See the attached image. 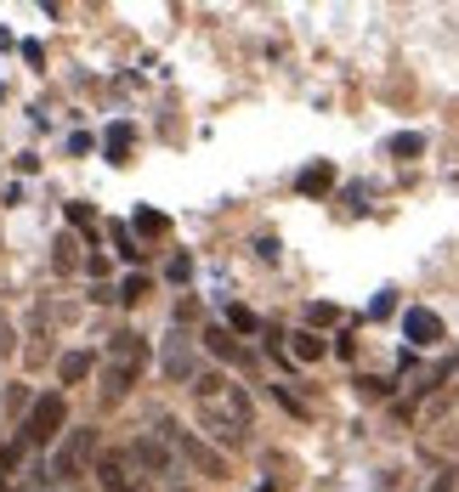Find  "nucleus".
I'll use <instances>...</instances> for the list:
<instances>
[{
  "mask_svg": "<svg viewBox=\"0 0 459 492\" xmlns=\"http://www.w3.org/2000/svg\"><path fill=\"white\" fill-rule=\"evenodd\" d=\"M193 396H199V419H204V431H211L216 441H227V447L249 441L256 408H249L244 385L221 379V374H193Z\"/></svg>",
  "mask_w": 459,
  "mask_h": 492,
  "instance_id": "f257e3e1",
  "label": "nucleus"
},
{
  "mask_svg": "<svg viewBox=\"0 0 459 492\" xmlns=\"http://www.w3.org/2000/svg\"><path fill=\"white\" fill-rule=\"evenodd\" d=\"M148 368V339L142 334H114L108 339V362H102V402H119Z\"/></svg>",
  "mask_w": 459,
  "mask_h": 492,
  "instance_id": "f03ea898",
  "label": "nucleus"
},
{
  "mask_svg": "<svg viewBox=\"0 0 459 492\" xmlns=\"http://www.w3.org/2000/svg\"><path fill=\"white\" fill-rule=\"evenodd\" d=\"M159 436H164V441H171V447H176V453H182L187 464H199V469H204V476H211V481H221V476H227V459L216 453V447H211V441H199L193 431H182V424H176V419H164V424H159Z\"/></svg>",
  "mask_w": 459,
  "mask_h": 492,
  "instance_id": "7ed1b4c3",
  "label": "nucleus"
},
{
  "mask_svg": "<svg viewBox=\"0 0 459 492\" xmlns=\"http://www.w3.org/2000/svg\"><path fill=\"white\" fill-rule=\"evenodd\" d=\"M62 419H69V402H62L57 391H46L29 408V419H23V441H52L57 431H62Z\"/></svg>",
  "mask_w": 459,
  "mask_h": 492,
  "instance_id": "20e7f679",
  "label": "nucleus"
},
{
  "mask_svg": "<svg viewBox=\"0 0 459 492\" xmlns=\"http://www.w3.org/2000/svg\"><path fill=\"white\" fill-rule=\"evenodd\" d=\"M91 453H97V431H69V441H62L57 459H52V476L57 481H74L80 469L91 464Z\"/></svg>",
  "mask_w": 459,
  "mask_h": 492,
  "instance_id": "39448f33",
  "label": "nucleus"
},
{
  "mask_svg": "<svg viewBox=\"0 0 459 492\" xmlns=\"http://www.w3.org/2000/svg\"><path fill=\"white\" fill-rule=\"evenodd\" d=\"M131 464H142L148 476H171V469H176V453H171V441H164V436L154 431V436H136Z\"/></svg>",
  "mask_w": 459,
  "mask_h": 492,
  "instance_id": "423d86ee",
  "label": "nucleus"
},
{
  "mask_svg": "<svg viewBox=\"0 0 459 492\" xmlns=\"http://www.w3.org/2000/svg\"><path fill=\"white\" fill-rule=\"evenodd\" d=\"M97 481H102V492H142L136 469H131V453H102L97 459Z\"/></svg>",
  "mask_w": 459,
  "mask_h": 492,
  "instance_id": "0eeeda50",
  "label": "nucleus"
},
{
  "mask_svg": "<svg viewBox=\"0 0 459 492\" xmlns=\"http://www.w3.org/2000/svg\"><path fill=\"white\" fill-rule=\"evenodd\" d=\"M164 379H193V339H187V334H171V339H164Z\"/></svg>",
  "mask_w": 459,
  "mask_h": 492,
  "instance_id": "6e6552de",
  "label": "nucleus"
},
{
  "mask_svg": "<svg viewBox=\"0 0 459 492\" xmlns=\"http://www.w3.org/2000/svg\"><path fill=\"white\" fill-rule=\"evenodd\" d=\"M403 334H408V346H436V339H443V323H436V311L414 306V311L403 317Z\"/></svg>",
  "mask_w": 459,
  "mask_h": 492,
  "instance_id": "1a4fd4ad",
  "label": "nucleus"
},
{
  "mask_svg": "<svg viewBox=\"0 0 459 492\" xmlns=\"http://www.w3.org/2000/svg\"><path fill=\"white\" fill-rule=\"evenodd\" d=\"M329 187H335V164H323V159H318V164H306V170H301V192H306V199H323Z\"/></svg>",
  "mask_w": 459,
  "mask_h": 492,
  "instance_id": "9d476101",
  "label": "nucleus"
},
{
  "mask_svg": "<svg viewBox=\"0 0 459 492\" xmlns=\"http://www.w3.org/2000/svg\"><path fill=\"white\" fill-rule=\"evenodd\" d=\"M91 368H97V357H91V351H62V362H57L62 385H80V379H86Z\"/></svg>",
  "mask_w": 459,
  "mask_h": 492,
  "instance_id": "9b49d317",
  "label": "nucleus"
},
{
  "mask_svg": "<svg viewBox=\"0 0 459 492\" xmlns=\"http://www.w3.org/2000/svg\"><path fill=\"white\" fill-rule=\"evenodd\" d=\"M204 346H211L221 362H244V346H239V339L227 334V329H211V334H204Z\"/></svg>",
  "mask_w": 459,
  "mask_h": 492,
  "instance_id": "f8f14e48",
  "label": "nucleus"
},
{
  "mask_svg": "<svg viewBox=\"0 0 459 492\" xmlns=\"http://www.w3.org/2000/svg\"><path fill=\"white\" fill-rule=\"evenodd\" d=\"M52 266H57V272H74V266H80V244H74V238H57Z\"/></svg>",
  "mask_w": 459,
  "mask_h": 492,
  "instance_id": "ddd939ff",
  "label": "nucleus"
},
{
  "mask_svg": "<svg viewBox=\"0 0 459 492\" xmlns=\"http://www.w3.org/2000/svg\"><path fill=\"white\" fill-rule=\"evenodd\" d=\"M289 351H295L301 362H318L323 357V339L318 334H295V339H289Z\"/></svg>",
  "mask_w": 459,
  "mask_h": 492,
  "instance_id": "4468645a",
  "label": "nucleus"
},
{
  "mask_svg": "<svg viewBox=\"0 0 459 492\" xmlns=\"http://www.w3.org/2000/svg\"><path fill=\"white\" fill-rule=\"evenodd\" d=\"M125 153H131V125H114V131H108V159L125 164Z\"/></svg>",
  "mask_w": 459,
  "mask_h": 492,
  "instance_id": "2eb2a0df",
  "label": "nucleus"
},
{
  "mask_svg": "<svg viewBox=\"0 0 459 492\" xmlns=\"http://www.w3.org/2000/svg\"><path fill=\"white\" fill-rule=\"evenodd\" d=\"M142 294H148V277H142V272H131V277L119 283V301H125V306H136Z\"/></svg>",
  "mask_w": 459,
  "mask_h": 492,
  "instance_id": "dca6fc26",
  "label": "nucleus"
},
{
  "mask_svg": "<svg viewBox=\"0 0 459 492\" xmlns=\"http://www.w3.org/2000/svg\"><path fill=\"white\" fill-rule=\"evenodd\" d=\"M136 232H142V238H159V232H164V216H159V209H136Z\"/></svg>",
  "mask_w": 459,
  "mask_h": 492,
  "instance_id": "f3484780",
  "label": "nucleus"
},
{
  "mask_svg": "<svg viewBox=\"0 0 459 492\" xmlns=\"http://www.w3.org/2000/svg\"><path fill=\"white\" fill-rule=\"evenodd\" d=\"M249 329H256V311H249V306H233V311H227V334H249Z\"/></svg>",
  "mask_w": 459,
  "mask_h": 492,
  "instance_id": "a211bd4d",
  "label": "nucleus"
},
{
  "mask_svg": "<svg viewBox=\"0 0 459 492\" xmlns=\"http://www.w3.org/2000/svg\"><path fill=\"white\" fill-rule=\"evenodd\" d=\"M420 147H426V142L408 131V136H398V142H391V153H398V159H420Z\"/></svg>",
  "mask_w": 459,
  "mask_h": 492,
  "instance_id": "6ab92c4d",
  "label": "nucleus"
},
{
  "mask_svg": "<svg viewBox=\"0 0 459 492\" xmlns=\"http://www.w3.org/2000/svg\"><path fill=\"white\" fill-rule=\"evenodd\" d=\"M114 244H119V255H125V261H142V249H136V238H131L125 227H114Z\"/></svg>",
  "mask_w": 459,
  "mask_h": 492,
  "instance_id": "aec40b11",
  "label": "nucleus"
},
{
  "mask_svg": "<svg viewBox=\"0 0 459 492\" xmlns=\"http://www.w3.org/2000/svg\"><path fill=\"white\" fill-rule=\"evenodd\" d=\"M69 221H74L80 232H91V227H97V216H91V204H69Z\"/></svg>",
  "mask_w": 459,
  "mask_h": 492,
  "instance_id": "412c9836",
  "label": "nucleus"
},
{
  "mask_svg": "<svg viewBox=\"0 0 459 492\" xmlns=\"http://www.w3.org/2000/svg\"><path fill=\"white\" fill-rule=\"evenodd\" d=\"M12 346H17V329H12V317L0 311V357H12Z\"/></svg>",
  "mask_w": 459,
  "mask_h": 492,
  "instance_id": "4be33fe9",
  "label": "nucleus"
},
{
  "mask_svg": "<svg viewBox=\"0 0 459 492\" xmlns=\"http://www.w3.org/2000/svg\"><path fill=\"white\" fill-rule=\"evenodd\" d=\"M187 272H193V261H187V255H176V261H171V277H176V283H187Z\"/></svg>",
  "mask_w": 459,
  "mask_h": 492,
  "instance_id": "5701e85b",
  "label": "nucleus"
},
{
  "mask_svg": "<svg viewBox=\"0 0 459 492\" xmlns=\"http://www.w3.org/2000/svg\"><path fill=\"white\" fill-rule=\"evenodd\" d=\"M431 492H454V469H436V481H431Z\"/></svg>",
  "mask_w": 459,
  "mask_h": 492,
  "instance_id": "b1692460",
  "label": "nucleus"
}]
</instances>
